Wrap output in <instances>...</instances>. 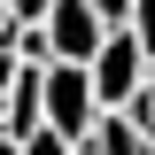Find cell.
Returning <instances> with one entry per match:
<instances>
[{"mask_svg": "<svg viewBox=\"0 0 155 155\" xmlns=\"http://www.w3.org/2000/svg\"><path fill=\"white\" fill-rule=\"evenodd\" d=\"M101 124V93L85 62H47V132H62L70 147H85V132Z\"/></svg>", "mask_w": 155, "mask_h": 155, "instance_id": "obj_1", "label": "cell"}, {"mask_svg": "<svg viewBox=\"0 0 155 155\" xmlns=\"http://www.w3.org/2000/svg\"><path fill=\"white\" fill-rule=\"evenodd\" d=\"M85 70H93L101 116H109V109H132V101H140V85H147V70H155V62H147V47H140V39L124 31V23H116V31L101 39V54L85 62Z\"/></svg>", "mask_w": 155, "mask_h": 155, "instance_id": "obj_2", "label": "cell"}, {"mask_svg": "<svg viewBox=\"0 0 155 155\" xmlns=\"http://www.w3.org/2000/svg\"><path fill=\"white\" fill-rule=\"evenodd\" d=\"M101 39H109V23L93 16V0H54V8H47V47H54V62H93Z\"/></svg>", "mask_w": 155, "mask_h": 155, "instance_id": "obj_3", "label": "cell"}, {"mask_svg": "<svg viewBox=\"0 0 155 155\" xmlns=\"http://www.w3.org/2000/svg\"><path fill=\"white\" fill-rule=\"evenodd\" d=\"M39 124H47V62H39V70H31V62H23V70H16V85H8V132H39Z\"/></svg>", "mask_w": 155, "mask_h": 155, "instance_id": "obj_4", "label": "cell"}, {"mask_svg": "<svg viewBox=\"0 0 155 155\" xmlns=\"http://www.w3.org/2000/svg\"><path fill=\"white\" fill-rule=\"evenodd\" d=\"M85 155H155V147H147V132H140L124 109H109L93 132H85Z\"/></svg>", "mask_w": 155, "mask_h": 155, "instance_id": "obj_5", "label": "cell"}, {"mask_svg": "<svg viewBox=\"0 0 155 155\" xmlns=\"http://www.w3.org/2000/svg\"><path fill=\"white\" fill-rule=\"evenodd\" d=\"M8 54H16V62H31V70H39V62H54L47 23H16V31H8Z\"/></svg>", "mask_w": 155, "mask_h": 155, "instance_id": "obj_6", "label": "cell"}, {"mask_svg": "<svg viewBox=\"0 0 155 155\" xmlns=\"http://www.w3.org/2000/svg\"><path fill=\"white\" fill-rule=\"evenodd\" d=\"M124 116H132L140 132H147V147H155V70H147V85H140V101H132Z\"/></svg>", "mask_w": 155, "mask_h": 155, "instance_id": "obj_7", "label": "cell"}, {"mask_svg": "<svg viewBox=\"0 0 155 155\" xmlns=\"http://www.w3.org/2000/svg\"><path fill=\"white\" fill-rule=\"evenodd\" d=\"M23 155H78V147H70L62 132H47V124H39V132H23Z\"/></svg>", "mask_w": 155, "mask_h": 155, "instance_id": "obj_8", "label": "cell"}, {"mask_svg": "<svg viewBox=\"0 0 155 155\" xmlns=\"http://www.w3.org/2000/svg\"><path fill=\"white\" fill-rule=\"evenodd\" d=\"M132 8H140V0H93V16L109 23V31H116V23H132Z\"/></svg>", "mask_w": 155, "mask_h": 155, "instance_id": "obj_9", "label": "cell"}, {"mask_svg": "<svg viewBox=\"0 0 155 155\" xmlns=\"http://www.w3.org/2000/svg\"><path fill=\"white\" fill-rule=\"evenodd\" d=\"M8 8H16V23H47V8H54V0H8Z\"/></svg>", "mask_w": 155, "mask_h": 155, "instance_id": "obj_10", "label": "cell"}, {"mask_svg": "<svg viewBox=\"0 0 155 155\" xmlns=\"http://www.w3.org/2000/svg\"><path fill=\"white\" fill-rule=\"evenodd\" d=\"M16 70H23V62L8 54V39H0V93H8V85H16Z\"/></svg>", "mask_w": 155, "mask_h": 155, "instance_id": "obj_11", "label": "cell"}, {"mask_svg": "<svg viewBox=\"0 0 155 155\" xmlns=\"http://www.w3.org/2000/svg\"><path fill=\"white\" fill-rule=\"evenodd\" d=\"M8 31H16V8H8V0H0V39H8Z\"/></svg>", "mask_w": 155, "mask_h": 155, "instance_id": "obj_12", "label": "cell"}, {"mask_svg": "<svg viewBox=\"0 0 155 155\" xmlns=\"http://www.w3.org/2000/svg\"><path fill=\"white\" fill-rule=\"evenodd\" d=\"M0 155H23V140H16V132H0Z\"/></svg>", "mask_w": 155, "mask_h": 155, "instance_id": "obj_13", "label": "cell"}, {"mask_svg": "<svg viewBox=\"0 0 155 155\" xmlns=\"http://www.w3.org/2000/svg\"><path fill=\"white\" fill-rule=\"evenodd\" d=\"M0 132H8V93H0Z\"/></svg>", "mask_w": 155, "mask_h": 155, "instance_id": "obj_14", "label": "cell"}, {"mask_svg": "<svg viewBox=\"0 0 155 155\" xmlns=\"http://www.w3.org/2000/svg\"><path fill=\"white\" fill-rule=\"evenodd\" d=\"M78 155H85V147H78Z\"/></svg>", "mask_w": 155, "mask_h": 155, "instance_id": "obj_15", "label": "cell"}]
</instances>
